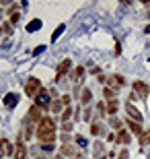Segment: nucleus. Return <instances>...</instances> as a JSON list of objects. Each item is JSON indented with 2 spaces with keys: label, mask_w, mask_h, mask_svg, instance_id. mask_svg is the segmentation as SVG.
Returning a JSON list of instances; mask_svg holds the SVG:
<instances>
[{
  "label": "nucleus",
  "mask_w": 150,
  "mask_h": 159,
  "mask_svg": "<svg viewBox=\"0 0 150 159\" xmlns=\"http://www.w3.org/2000/svg\"><path fill=\"white\" fill-rule=\"evenodd\" d=\"M35 136H37L41 143H52L54 145V141H56V122H54V118L45 116V118L41 120V122L37 124Z\"/></svg>",
  "instance_id": "nucleus-1"
},
{
  "label": "nucleus",
  "mask_w": 150,
  "mask_h": 159,
  "mask_svg": "<svg viewBox=\"0 0 150 159\" xmlns=\"http://www.w3.org/2000/svg\"><path fill=\"white\" fill-rule=\"evenodd\" d=\"M41 89H43V85H41V81L37 77L27 79V83H25V93L29 95V97H37V93H39Z\"/></svg>",
  "instance_id": "nucleus-2"
},
{
  "label": "nucleus",
  "mask_w": 150,
  "mask_h": 159,
  "mask_svg": "<svg viewBox=\"0 0 150 159\" xmlns=\"http://www.w3.org/2000/svg\"><path fill=\"white\" fill-rule=\"evenodd\" d=\"M49 91L47 89H41L39 93H37V97H35V106L39 107V110H47V107H52V99H49Z\"/></svg>",
  "instance_id": "nucleus-3"
},
{
  "label": "nucleus",
  "mask_w": 150,
  "mask_h": 159,
  "mask_svg": "<svg viewBox=\"0 0 150 159\" xmlns=\"http://www.w3.org/2000/svg\"><path fill=\"white\" fill-rule=\"evenodd\" d=\"M126 114H127V118H130V120H134V122H138V124L142 122V120H144L142 112H140L138 107L134 106L132 101H127V103H126Z\"/></svg>",
  "instance_id": "nucleus-4"
},
{
  "label": "nucleus",
  "mask_w": 150,
  "mask_h": 159,
  "mask_svg": "<svg viewBox=\"0 0 150 159\" xmlns=\"http://www.w3.org/2000/svg\"><path fill=\"white\" fill-rule=\"evenodd\" d=\"M70 66H72V62H70V58H64L62 62L58 64V68H56V83L62 81V77H66L70 72Z\"/></svg>",
  "instance_id": "nucleus-5"
},
{
  "label": "nucleus",
  "mask_w": 150,
  "mask_h": 159,
  "mask_svg": "<svg viewBox=\"0 0 150 159\" xmlns=\"http://www.w3.org/2000/svg\"><path fill=\"white\" fill-rule=\"evenodd\" d=\"M132 87H134V93L140 95V97L146 101V97L150 95V87H148V85H146L144 81H134V83H132Z\"/></svg>",
  "instance_id": "nucleus-6"
},
{
  "label": "nucleus",
  "mask_w": 150,
  "mask_h": 159,
  "mask_svg": "<svg viewBox=\"0 0 150 159\" xmlns=\"http://www.w3.org/2000/svg\"><path fill=\"white\" fill-rule=\"evenodd\" d=\"M27 120H29V122H41V120H43V116H41V110L35 106V103L29 107V112H27Z\"/></svg>",
  "instance_id": "nucleus-7"
},
{
  "label": "nucleus",
  "mask_w": 150,
  "mask_h": 159,
  "mask_svg": "<svg viewBox=\"0 0 150 159\" xmlns=\"http://www.w3.org/2000/svg\"><path fill=\"white\" fill-rule=\"evenodd\" d=\"M17 103H19V93H6L4 95V106L8 107V110H12Z\"/></svg>",
  "instance_id": "nucleus-8"
},
{
  "label": "nucleus",
  "mask_w": 150,
  "mask_h": 159,
  "mask_svg": "<svg viewBox=\"0 0 150 159\" xmlns=\"http://www.w3.org/2000/svg\"><path fill=\"white\" fill-rule=\"evenodd\" d=\"M130 141H132V134L127 132V130H119L115 136V143H121V145H130Z\"/></svg>",
  "instance_id": "nucleus-9"
},
{
  "label": "nucleus",
  "mask_w": 150,
  "mask_h": 159,
  "mask_svg": "<svg viewBox=\"0 0 150 159\" xmlns=\"http://www.w3.org/2000/svg\"><path fill=\"white\" fill-rule=\"evenodd\" d=\"M60 153H62V157L66 155V157H76V149L70 145V143H64L62 149H60Z\"/></svg>",
  "instance_id": "nucleus-10"
},
{
  "label": "nucleus",
  "mask_w": 150,
  "mask_h": 159,
  "mask_svg": "<svg viewBox=\"0 0 150 159\" xmlns=\"http://www.w3.org/2000/svg\"><path fill=\"white\" fill-rule=\"evenodd\" d=\"M41 27H43L41 19H31L29 23H27V31H29V33H35V31H39Z\"/></svg>",
  "instance_id": "nucleus-11"
},
{
  "label": "nucleus",
  "mask_w": 150,
  "mask_h": 159,
  "mask_svg": "<svg viewBox=\"0 0 150 159\" xmlns=\"http://www.w3.org/2000/svg\"><path fill=\"white\" fill-rule=\"evenodd\" d=\"M117 110H119V101H117V99H109V101H107V114H109L111 118L117 114Z\"/></svg>",
  "instance_id": "nucleus-12"
},
{
  "label": "nucleus",
  "mask_w": 150,
  "mask_h": 159,
  "mask_svg": "<svg viewBox=\"0 0 150 159\" xmlns=\"http://www.w3.org/2000/svg\"><path fill=\"white\" fill-rule=\"evenodd\" d=\"M127 126H130V132H134V134H142V132H144V130H142V126H140L138 122H134V120H130L127 118Z\"/></svg>",
  "instance_id": "nucleus-13"
},
{
  "label": "nucleus",
  "mask_w": 150,
  "mask_h": 159,
  "mask_svg": "<svg viewBox=\"0 0 150 159\" xmlns=\"http://www.w3.org/2000/svg\"><path fill=\"white\" fill-rule=\"evenodd\" d=\"M92 99V93H91V89H82V93H80V103L82 106H88Z\"/></svg>",
  "instance_id": "nucleus-14"
},
{
  "label": "nucleus",
  "mask_w": 150,
  "mask_h": 159,
  "mask_svg": "<svg viewBox=\"0 0 150 159\" xmlns=\"http://www.w3.org/2000/svg\"><path fill=\"white\" fill-rule=\"evenodd\" d=\"M91 134L92 136H101V134H103V126H101L99 122H92L91 124Z\"/></svg>",
  "instance_id": "nucleus-15"
},
{
  "label": "nucleus",
  "mask_w": 150,
  "mask_h": 159,
  "mask_svg": "<svg viewBox=\"0 0 150 159\" xmlns=\"http://www.w3.org/2000/svg\"><path fill=\"white\" fill-rule=\"evenodd\" d=\"M64 31H66V25H58V27H56V31L52 33V41H58L60 35H62Z\"/></svg>",
  "instance_id": "nucleus-16"
},
{
  "label": "nucleus",
  "mask_w": 150,
  "mask_h": 159,
  "mask_svg": "<svg viewBox=\"0 0 150 159\" xmlns=\"http://www.w3.org/2000/svg\"><path fill=\"white\" fill-rule=\"evenodd\" d=\"M2 153H4L6 157H12V155L17 153V151H15V147H12V145H11L8 141H4V151H2Z\"/></svg>",
  "instance_id": "nucleus-17"
},
{
  "label": "nucleus",
  "mask_w": 150,
  "mask_h": 159,
  "mask_svg": "<svg viewBox=\"0 0 150 159\" xmlns=\"http://www.w3.org/2000/svg\"><path fill=\"white\" fill-rule=\"evenodd\" d=\"M15 159H27V149L23 145H19L17 147V153H15Z\"/></svg>",
  "instance_id": "nucleus-18"
},
{
  "label": "nucleus",
  "mask_w": 150,
  "mask_h": 159,
  "mask_svg": "<svg viewBox=\"0 0 150 159\" xmlns=\"http://www.w3.org/2000/svg\"><path fill=\"white\" fill-rule=\"evenodd\" d=\"M72 114H74V110H72V107H66V110L62 112V122H64V124H66V122H70Z\"/></svg>",
  "instance_id": "nucleus-19"
},
{
  "label": "nucleus",
  "mask_w": 150,
  "mask_h": 159,
  "mask_svg": "<svg viewBox=\"0 0 150 159\" xmlns=\"http://www.w3.org/2000/svg\"><path fill=\"white\" fill-rule=\"evenodd\" d=\"M146 143H150V130H144V132L140 134V145L144 147Z\"/></svg>",
  "instance_id": "nucleus-20"
},
{
  "label": "nucleus",
  "mask_w": 150,
  "mask_h": 159,
  "mask_svg": "<svg viewBox=\"0 0 150 159\" xmlns=\"http://www.w3.org/2000/svg\"><path fill=\"white\" fill-rule=\"evenodd\" d=\"M49 110H52L54 114H60V112H62V101H60V99H58V101H54Z\"/></svg>",
  "instance_id": "nucleus-21"
},
{
  "label": "nucleus",
  "mask_w": 150,
  "mask_h": 159,
  "mask_svg": "<svg viewBox=\"0 0 150 159\" xmlns=\"http://www.w3.org/2000/svg\"><path fill=\"white\" fill-rule=\"evenodd\" d=\"M84 77V68H82V66H76V70H74V75H72V79H82Z\"/></svg>",
  "instance_id": "nucleus-22"
},
{
  "label": "nucleus",
  "mask_w": 150,
  "mask_h": 159,
  "mask_svg": "<svg viewBox=\"0 0 150 159\" xmlns=\"http://www.w3.org/2000/svg\"><path fill=\"white\" fill-rule=\"evenodd\" d=\"M74 141H76V145H78V147H87V145H88V141L84 139V136H80V134L74 136Z\"/></svg>",
  "instance_id": "nucleus-23"
},
{
  "label": "nucleus",
  "mask_w": 150,
  "mask_h": 159,
  "mask_svg": "<svg viewBox=\"0 0 150 159\" xmlns=\"http://www.w3.org/2000/svg\"><path fill=\"white\" fill-rule=\"evenodd\" d=\"M60 101H62V106H66V107H70V101H72V97H70L68 93H64L62 97H60Z\"/></svg>",
  "instance_id": "nucleus-24"
},
{
  "label": "nucleus",
  "mask_w": 150,
  "mask_h": 159,
  "mask_svg": "<svg viewBox=\"0 0 150 159\" xmlns=\"http://www.w3.org/2000/svg\"><path fill=\"white\" fill-rule=\"evenodd\" d=\"M92 151H95V155H101V153H103V143L95 141V147H92Z\"/></svg>",
  "instance_id": "nucleus-25"
},
{
  "label": "nucleus",
  "mask_w": 150,
  "mask_h": 159,
  "mask_svg": "<svg viewBox=\"0 0 150 159\" xmlns=\"http://www.w3.org/2000/svg\"><path fill=\"white\" fill-rule=\"evenodd\" d=\"M111 81H115L119 87H121V85H126V79L121 77V75H113V77H111Z\"/></svg>",
  "instance_id": "nucleus-26"
},
{
  "label": "nucleus",
  "mask_w": 150,
  "mask_h": 159,
  "mask_svg": "<svg viewBox=\"0 0 150 159\" xmlns=\"http://www.w3.org/2000/svg\"><path fill=\"white\" fill-rule=\"evenodd\" d=\"M19 19H21V15H19V12H15V15H11V21H8V23H11L12 27H15V25L19 23Z\"/></svg>",
  "instance_id": "nucleus-27"
},
{
  "label": "nucleus",
  "mask_w": 150,
  "mask_h": 159,
  "mask_svg": "<svg viewBox=\"0 0 150 159\" xmlns=\"http://www.w3.org/2000/svg\"><path fill=\"white\" fill-rule=\"evenodd\" d=\"M41 149H43L45 153H52V151H54V145H52V143H43V145H41Z\"/></svg>",
  "instance_id": "nucleus-28"
},
{
  "label": "nucleus",
  "mask_w": 150,
  "mask_h": 159,
  "mask_svg": "<svg viewBox=\"0 0 150 159\" xmlns=\"http://www.w3.org/2000/svg\"><path fill=\"white\" fill-rule=\"evenodd\" d=\"M97 110H99V114H101V116H105V114H107V106H105V103H97Z\"/></svg>",
  "instance_id": "nucleus-29"
},
{
  "label": "nucleus",
  "mask_w": 150,
  "mask_h": 159,
  "mask_svg": "<svg viewBox=\"0 0 150 159\" xmlns=\"http://www.w3.org/2000/svg\"><path fill=\"white\" fill-rule=\"evenodd\" d=\"M113 95H115V89H105V97H107V101L113 99Z\"/></svg>",
  "instance_id": "nucleus-30"
},
{
  "label": "nucleus",
  "mask_w": 150,
  "mask_h": 159,
  "mask_svg": "<svg viewBox=\"0 0 150 159\" xmlns=\"http://www.w3.org/2000/svg\"><path fill=\"white\" fill-rule=\"evenodd\" d=\"M2 29H4V33H8V35H11L12 31H15V29H12V25H11V23H4V25H2Z\"/></svg>",
  "instance_id": "nucleus-31"
},
{
  "label": "nucleus",
  "mask_w": 150,
  "mask_h": 159,
  "mask_svg": "<svg viewBox=\"0 0 150 159\" xmlns=\"http://www.w3.org/2000/svg\"><path fill=\"white\" fill-rule=\"evenodd\" d=\"M43 50H47V48H45V46H37V48H35V50H33L31 54H33V56H39V54L43 52Z\"/></svg>",
  "instance_id": "nucleus-32"
},
{
  "label": "nucleus",
  "mask_w": 150,
  "mask_h": 159,
  "mask_svg": "<svg viewBox=\"0 0 150 159\" xmlns=\"http://www.w3.org/2000/svg\"><path fill=\"white\" fill-rule=\"evenodd\" d=\"M111 124H113V126L117 128V132H119V130H123V128H121V122H119L117 118H111Z\"/></svg>",
  "instance_id": "nucleus-33"
},
{
  "label": "nucleus",
  "mask_w": 150,
  "mask_h": 159,
  "mask_svg": "<svg viewBox=\"0 0 150 159\" xmlns=\"http://www.w3.org/2000/svg\"><path fill=\"white\" fill-rule=\"evenodd\" d=\"M31 136H33V128H27V130H25V139H27V141H29Z\"/></svg>",
  "instance_id": "nucleus-34"
},
{
  "label": "nucleus",
  "mask_w": 150,
  "mask_h": 159,
  "mask_svg": "<svg viewBox=\"0 0 150 159\" xmlns=\"http://www.w3.org/2000/svg\"><path fill=\"white\" fill-rule=\"evenodd\" d=\"M82 120H91V110H88V107L84 110V116H82Z\"/></svg>",
  "instance_id": "nucleus-35"
},
{
  "label": "nucleus",
  "mask_w": 150,
  "mask_h": 159,
  "mask_svg": "<svg viewBox=\"0 0 150 159\" xmlns=\"http://www.w3.org/2000/svg\"><path fill=\"white\" fill-rule=\"evenodd\" d=\"M119 54H121V46H119V43H115V56H119Z\"/></svg>",
  "instance_id": "nucleus-36"
},
{
  "label": "nucleus",
  "mask_w": 150,
  "mask_h": 159,
  "mask_svg": "<svg viewBox=\"0 0 150 159\" xmlns=\"http://www.w3.org/2000/svg\"><path fill=\"white\" fill-rule=\"evenodd\" d=\"M70 128H72V124H70V122L64 124V130H66V132H70Z\"/></svg>",
  "instance_id": "nucleus-37"
},
{
  "label": "nucleus",
  "mask_w": 150,
  "mask_h": 159,
  "mask_svg": "<svg viewBox=\"0 0 150 159\" xmlns=\"http://www.w3.org/2000/svg\"><path fill=\"white\" fill-rule=\"evenodd\" d=\"M119 159H127V151H121V155H119Z\"/></svg>",
  "instance_id": "nucleus-38"
},
{
  "label": "nucleus",
  "mask_w": 150,
  "mask_h": 159,
  "mask_svg": "<svg viewBox=\"0 0 150 159\" xmlns=\"http://www.w3.org/2000/svg\"><path fill=\"white\" fill-rule=\"evenodd\" d=\"M144 33H150V25H146V27H144Z\"/></svg>",
  "instance_id": "nucleus-39"
},
{
  "label": "nucleus",
  "mask_w": 150,
  "mask_h": 159,
  "mask_svg": "<svg viewBox=\"0 0 150 159\" xmlns=\"http://www.w3.org/2000/svg\"><path fill=\"white\" fill-rule=\"evenodd\" d=\"M0 19H2V11H0Z\"/></svg>",
  "instance_id": "nucleus-40"
},
{
  "label": "nucleus",
  "mask_w": 150,
  "mask_h": 159,
  "mask_svg": "<svg viewBox=\"0 0 150 159\" xmlns=\"http://www.w3.org/2000/svg\"><path fill=\"white\" fill-rule=\"evenodd\" d=\"M148 62H150V58H148Z\"/></svg>",
  "instance_id": "nucleus-41"
}]
</instances>
